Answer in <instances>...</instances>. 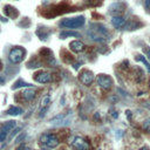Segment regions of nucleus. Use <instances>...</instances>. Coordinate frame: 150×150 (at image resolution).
Returning a JSON list of instances; mask_svg holds the SVG:
<instances>
[{
	"mask_svg": "<svg viewBox=\"0 0 150 150\" xmlns=\"http://www.w3.org/2000/svg\"><path fill=\"white\" fill-rule=\"evenodd\" d=\"M90 39L95 40V41H104V39H108L109 33L105 29V27H103L102 25H94V27H91L88 32Z\"/></svg>",
	"mask_w": 150,
	"mask_h": 150,
	"instance_id": "f257e3e1",
	"label": "nucleus"
},
{
	"mask_svg": "<svg viewBox=\"0 0 150 150\" xmlns=\"http://www.w3.org/2000/svg\"><path fill=\"white\" fill-rule=\"evenodd\" d=\"M84 22H86L84 16L80 15V16H76V18H67V19H63L60 22V26L63 27V28H68V29H75V28L82 27L84 25Z\"/></svg>",
	"mask_w": 150,
	"mask_h": 150,
	"instance_id": "f03ea898",
	"label": "nucleus"
},
{
	"mask_svg": "<svg viewBox=\"0 0 150 150\" xmlns=\"http://www.w3.org/2000/svg\"><path fill=\"white\" fill-rule=\"evenodd\" d=\"M40 143L46 149H54L59 145V138L50 132H45L40 136Z\"/></svg>",
	"mask_w": 150,
	"mask_h": 150,
	"instance_id": "7ed1b4c3",
	"label": "nucleus"
},
{
	"mask_svg": "<svg viewBox=\"0 0 150 150\" xmlns=\"http://www.w3.org/2000/svg\"><path fill=\"white\" fill-rule=\"evenodd\" d=\"M25 54H26V50L23 48H21V47H14V48L11 49V52L8 54V60L12 63H20L21 61H23Z\"/></svg>",
	"mask_w": 150,
	"mask_h": 150,
	"instance_id": "20e7f679",
	"label": "nucleus"
},
{
	"mask_svg": "<svg viewBox=\"0 0 150 150\" xmlns=\"http://www.w3.org/2000/svg\"><path fill=\"white\" fill-rule=\"evenodd\" d=\"M15 125H16V121H7L2 125V128L0 129V142H4L6 139L7 135L15 128Z\"/></svg>",
	"mask_w": 150,
	"mask_h": 150,
	"instance_id": "39448f33",
	"label": "nucleus"
},
{
	"mask_svg": "<svg viewBox=\"0 0 150 150\" xmlns=\"http://www.w3.org/2000/svg\"><path fill=\"white\" fill-rule=\"evenodd\" d=\"M96 80H97V84H98L102 89H104V90L110 89V87L112 86V79H111L109 75L100 74Z\"/></svg>",
	"mask_w": 150,
	"mask_h": 150,
	"instance_id": "423d86ee",
	"label": "nucleus"
},
{
	"mask_svg": "<svg viewBox=\"0 0 150 150\" xmlns=\"http://www.w3.org/2000/svg\"><path fill=\"white\" fill-rule=\"evenodd\" d=\"M73 148L74 150H90V146L87 141H84L81 137H75L73 142Z\"/></svg>",
	"mask_w": 150,
	"mask_h": 150,
	"instance_id": "0eeeda50",
	"label": "nucleus"
},
{
	"mask_svg": "<svg viewBox=\"0 0 150 150\" xmlns=\"http://www.w3.org/2000/svg\"><path fill=\"white\" fill-rule=\"evenodd\" d=\"M80 80H81V82L83 84L89 86L94 81V74L90 70H83V71L80 73Z\"/></svg>",
	"mask_w": 150,
	"mask_h": 150,
	"instance_id": "6e6552de",
	"label": "nucleus"
},
{
	"mask_svg": "<svg viewBox=\"0 0 150 150\" xmlns=\"http://www.w3.org/2000/svg\"><path fill=\"white\" fill-rule=\"evenodd\" d=\"M34 80L38 83H48V82L52 81V75L49 73H47V71H40V73L35 74Z\"/></svg>",
	"mask_w": 150,
	"mask_h": 150,
	"instance_id": "1a4fd4ad",
	"label": "nucleus"
},
{
	"mask_svg": "<svg viewBox=\"0 0 150 150\" xmlns=\"http://www.w3.org/2000/svg\"><path fill=\"white\" fill-rule=\"evenodd\" d=\"M111 23H112V26H114L115 28H117V29H122L123 27H125V25H127V20H125L123 16H118V15H116V16H112V18H111Z\"/></svg>",
	"mask_w": 150,
	"mask_h": 150,
	"instance_id": "9d476101",
	"label": "nucleus"
},
{
	"mask_svg": "<svg viewBox=\"0 0 150 150\" xmlns=\"http://www.w3.org/2000/svg\"><path fill=\"white\" fill-rule=\"evenodd\" d=\"M69 48L75 53H80L84 49V45H83V42H81L79 40H75V41H71L69 43Z\"/></svg>",
	"mask_w": 150,
	"mask_h": 150,
	"instance_id": "9b49d317",
	"label": "nucleus"
},
{
	"mask_svg": "<svg viewBox=\"0 0 150 150\" xmlns=\"http://www.w3.org/2000/svg\"><path fill=\"white\" fill-rule=\"evenodd\" d=\"M50 123L52 124H56V125H64V124H68L69 123V120L66 118V115H59L54 118L50 120Z\"/></svg>",
	"mask_w": 150,
	"mask_h": 150,
	"instance_id": "f8f14e48",
	"label": "nucleus"
},
{
	"mask_svg": "<svg viewBox=\"0 0 150 150\" xmlns=\"http://www.w3.org/2000/svg\"><path fill=\"white\" fill-rule=\"evenodd\" d=\"M35 95H36V90L35 89H33V88H27V89H25L23 91H22V97L26 100V101H32L34 97H35Z\"/></svg>",
	"mask_w": 150,
	"mask_h": 150,
	"instance_id": "ddd939ff",
	"label": "nucleus"
},
{
	"mask_svg": "<svg viewBox=\"0 0 150 150\" xmlns=\"http://www.w3.org/2000/svg\"><path fill=\"white\" fill-rule=\"evenodd\" d=\"M7 114L11 116H18V115L22 114V109L20 107H16V105H11L7 110Z\"/></svg>",
	"mask_w": 150,
	"mask_h": 150,
	"instance_id": "4468645a",
	"label": "nucleus"
},
{
	"mask_svg": "<svg viewBox=\"0 0 150 150\" xmlns=\"http://www.w3.org/2000/svg\"><path fill=\"white\" fill-rule=\"evenodd\" d=\"M109 11L112 12V13H122L124 9H123V6H122L121 2H115V4H112V5L110 6Z\"/></svg>",
	"mask_w": 150,
	"mask_h": 150,
	"instance_id": "2eb2a0df",
	"label": "nucleus"
},
{
	"mask_svg": "<svg viewBox=\"0 0 150 150\" xmlns=\"http://www.w3.org/2000/svg\"><path fill=\"white\" fill-rule=\"evenodd\" d=\"M68 36H74V38H80L81 35L77 32H61L60 33V38L61 39H66Z\"/></svg>",
	"mask_w": 150,
	"mask_h": 150,
	"instance_id": "dca6fc26",
	"label": "nucleus"
},
{
	"mask_svg": "<svg viewBox=\"0 0 150 150\" xmlns=\"http://www.w3.org/2000/svg\"><path fill=\"white\" fill-rule=\"evenodd\" d=\"M20 87H32V84H29V83H27V82H25V81H22V80H18L13 86H12V89H18V88H20Z\"/></svg>",
	"mask_w": 150,
	"mask_h": 150,
	"instance_id": "f3484780",
	"label": "nucleus"
},
{
	"mask_svg": "<svg viewBox=\"0 0 150 150\" xmlns=\"http://www.w3.org/2000/svg\"><path fill=\"white\" fill-rule=\"evenodd\" d=\"M49 103H50V96L49 95L43 96L41 100V109H48Z\"/></svg>",
	"mask_w": 150,
	"mask_h": 150,
	"instance_id": "a211bd4d",
	"label": "nucleus"
},
{
	"mask_svg": "<svg viewBox=\"0 0 150 150\" xmlns=\"http://www.w3.org/2000/svg\"><path fill=\"white\" fill-rule=\"evenodd\" d=\"M142 128H143V130H144V131L150 132V118H148V120H145V121L143 122Z\"/></svg>",
	"mask_w": 150,
	"mask_h": 150,
	"instance_id": "6ab92c4d",
	"label": "nucleus"
},
{
	"mask_svg": "<svg viewBox=\"0 0 150 150\" xmlns=\"http://www.w3.org/2000/svg\"><path fill=\"white\" fill-rule=\"evenodd\" d=\"M136 59H137V60H139L141 62H143V63H144V66L146 67V69H148V70L150 71V64H149V63L146 62V60L144 59V56H143V55H138V56H137Z\"/></svg>",
	"mask_w": 150,
	"mask_h": 150,
	"instance_id": "aec40b11",
	"label": "nucleus"
},
{
	"mask_svg": "<svg viewBox=\"0 0 150 150\" xmlns=\"http://www.w3.org/2000/svg\"><path fill=\"white\" fill-rule=\"evenodd\" d=\"M25 136H26V134H21L19 137H16V138H15V142H16V143H20V142L25 138Z\"/></svg>",
	"mask_w": 150,
	"mask_h": 150,
	"instance_id": "412c9836",
	"label": "nucleus"
},
{
	"mask_svg": "<svg viewBox=\"0 0 150 150\" xmlns=\"http://www.w3.org/2000/svg\"><path fill=\"white\" fill-rule=\"evenodd\" d=\"M20 130H21V128H15V129H14V132H12V135H11V138H13L15 135H18Z\"/></svg>",
	"mask_w": 150,
	"mask_h": 150,
	"instance_id": "4be33fe9",
	"label": "nucleus"
},
{
	"mask_svg": "<svg viewBox=\"0 0 150 150\" xmlns=\"http://www.w3.org/2000/svg\"><path fill=\"white\" fill-rule=\"evenodd\" d=\"M16 150H26V145L22 143V144H21V145H20V146H19Z\"/></svg>",
	"mask_w": 150,
	"mask_h": 150,
	"instance_id": "5701e85b",
	"label": "nucleus"
},
{
	"mask_svg": "<svg viewBox=\"0 0 150 150\" xmlns=\"http://www.w3.org/2000/svg\"><path fill=\"white\" fill-rule=\"evenodd\" d=\"M145 7L148 9H150V0H145Z\"/></svg>",
	"mask_w": 150,
	"mask_h": 150,
	"instance_id": "b1692460",
	"label": "nucleus"
},
{
	"mask_svg": "<svg viewBox=\"0 0 150 150\" xmlns=\"http://www.w3.org/2000/svg\"><path fill=\"white\" fill-rule=\"evenodd\" d=\"M4 82H5V79H4V77L0 75V83H4Z\"/></svg>",
	"mask_w": 150,
	"mask_h": 150,
	"instance_id": "393cba45",
	"label": "nucleus"
},
{
	"mask_svg": "<svg viewBox=\"0 0 150 150\" xmlns=\"http://www.w3.org/2000/svg\"><path fill=\"white\" fill-rule=\"evenodd\" d=\"M146 53H148V57L150 59V49H146Z\"/></svg>",
	"mask_w": 150,
	"mask_h": 150,
	"instance_id": "a878e982",
	"label": "nucleus"
},
{
	"mask_svg": "<svg viewBox=\"0 0 150 150\" xmlns=\"http://www.w3.org/2000/svg\"><path fill=\"white\" fill-rule=\"evenodd\" d=\"M139 150H149V149H148L146 146H143V148H142V149H139Z\"/></svg>",
	"mask_w": 150,
	"mask_h": 150,
	"instance_id": "bb28decb",
	"label": "nucleus"
},
{
	"mask_svg": "<svg viewBox=\"0 0 150 150\" xmlns=\"http://www.w3.org/2000/svg\"><path fill=\"white\" fill-rule=\"evenodd\" d=\"M149 84H150V80H149Z\"/></svg>",
	"mask_w": 150,
	"mask_h": 150,
	"instance_id": "cd10ccee",
	"label": "nucleus"
},
{
	"mask_svg": "<svg viewBox=\"0 0 150 150\" xmlns=\"http://www.w3.org/2000/svg\"><path fill=\"white\" fill-rule=\"evenodd\" d=\"M0 66H1V63H0Z\"/></svg>",
	"mask_w": 150,
	"mask_h": 150,
	"instance_id": "c85d7f7f",
	"label": "nucleus"
}]
</instances>
